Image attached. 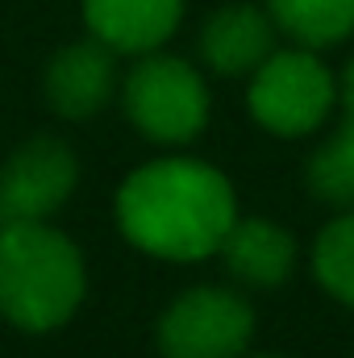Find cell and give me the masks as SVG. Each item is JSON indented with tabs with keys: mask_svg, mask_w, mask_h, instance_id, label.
I'll use <instances>...</instances> for the list:
<instances>
[{
	"mask_svg": "<svg viewBox=\"0 0 354 358\" xmlns=\"http://www.w3.org/2000/svg\"><path fill=\"white\" fill-rule=\"evenodd\" d=\"M279 46V25L263 4H221L200 25V59L217 76H250Z\"/></svg>",
	"mask_w": 354,
	"mask_h": 358,
	"instance_id": "obj_8",
	"label": "cell"
},
{
	"mask_svg": "<svg viewBox=\"0 0 354 358\" xmlns=\"http://www.w3.org/2000/svg\"><path fill=\"white\" fill-rule=\"evenodd\" d=\"M267 358H275V355H267Z\"/></svg>",
	"mask_w": 354,
	"mask_h": 358,
	"instance_id": "obj_15",
	"label": "cell"
},
{
	"mask_svg": "<svg viewBox=\"0 0 354 358\" xmlns=\"http://www.w3.org/2000/svg\"><path fill=\"white\" fill-rule=\"evenodd\" d=\"M113 55H117V50L104 46V42L92 38V34L80 38V42H67L63 50H55L42 88H46L50 108H55L63 121H88V117H96V113L113 100V92L121 84Z\"/></svg>",
	"mask_w": 354,
	"mask_h": 358,
	"instance_id": "obj_7",
	"label": "cell"
},
{
	"mask_svg": "<svg viewBox=\"0 0 354 358\" xmlns=\"http://www.w3.org/2000/svg\"><path fill=\"white\" fill-rule=\"evenodd\" d=\"M121 108L142 138L159 146H183L204 134L213 96L187 59L150 50L138 55L134 71L121 80Z\"/></svg>",
	"mask_w": 354,
	"mask_h": 358,
	"instance_id": "obj_4",
	"label": "cell"
},
{
	"mask_svg": "<svg viewBox=\"0 0 354 358\" xmlns=\"http://www.w3.org/2000/svg\"><path fill=\"white\" fill-rule=\"evenodd\" d=\"M80 183V159L67 142L38 134L0 163V229L17 221H50Z\"/></svg>",
	"mask_w": 354,
	"mask_h": 358,
	"instance_id": "obj_6",
	"label": "cell"
},
{
	"mask_svg": "<svg viewBox=\"0 0 354 358\" xmlns=\"http://www.w3.org/2000/svg\"><path fill=\"white\" fill-rule=\"evenodd\" d=\"M338 104V80L313 46H275L250 71L246 108L255 125L275 138H309L330 121Z\"/></svg>",
	"mask_w": 354,
	"mask_h": 358,
	"instance_id": "obj_3",
	"label": "cell"
},
{
	"mask_svg": "<svg viewBox=\"0 0 354 358\" xmlns=\"http://www.w3.org/2000/svg\"><path fill=\"white\" fill-rule=\"evenodd\" d=\"M309 192L330 208H354V121H342L304 163Z\"/></svg>",
	"mask_w": 354,
	"mask_h": 358,
	"instance_id": "obj_12",
	"label": "cell"
},
{
	"mask_svg": "<svg viewBox=\"0 0 354 358\" xmlns=\"http://www.w3.org/2000/svg\"><path fill=\"white\" fill-rule=\"evenodd\" d=\"M313 275L338 304L354 308V208L338 213L317 234V242H313Z\"/></svg>",
	"mask_w": 354,
	"mask_h": 358,
	"instance_id": "obj_13",
	"label": "cell"
},
{
	"mask_svg": "<svg viewBox=\"0 0 354 358\" xmlns=\"http://www.w3.org/2000/svg\"><path fill=\"white\" fill-rule=\"evenodd\" d=\"M217 255L242 287H267L271 292V287H283L292 279L300 246L283 225H275L267 217H238Z\"/></svg>",
	"mask_w": 354,
	"mask_h": 358,
	"instance_id": "obj_9",
	"label": "cell"
},
{
	"mask_svg": "<svg viewBox=\"0 0 354 358\" xmlns=\"http://www.w3.org/2000/svg\"><path fill=\"white\" fill-rule=\"evenodd\" d=\"M183 0H84L88 34L117 55H150L179 29Z\"/></svg>",
	"mask_w": 354,
	"mask_h": 358,
	"instance_id": "obj_10",
	"label": "cell"
},
{
	"mask_svg": "<svg viewBox=\"0 0 354 358\" xmlns=\"http://www.w3.org/2000/svg\"><path fill=\"white\" fill-rule=\"evenodd\" d=\"M117 225L129 246L163 263H200L221 250L238 221L234 183L204 159L163 155L117 187Z\"/></svg>",
	"mask_w": 354,
	"mask_h": 358,
	"instance_id": "obj_1",
	"label": "cell"
},
{
	"mask_svg": "<svg viewBox=\"0 0 354 358\" xmlns=\"http://www.w3.org/2000/svg\"><path fill=\"white\" fill-rule=\"evenodd\" d=\"M88 292L80 246L50 221L0 229V317L25 334H50L76 317Z\"/></svg>",
	"mask_w": 354,
	"mask_h": 358,
	"instance_id": "obj_2",
	"label": "cell"
},
{
	"mask_svg": "<svg viewBox=\"0 0 354 358\" xmlns=\"http://www.w3.org/2000/svg\"><path fill=\"white\" fill-rule=\"evenodd\" d=\"M155 342L163 358H246L255 342V308L234 287H187L163 308Z\"/></svg>",
	"mask_w": 354,
	"mask_h": 358,
	"instance_id": "obj_5",
	"label": "cell"
},
{
	"mask_svg": "<svg viewBox=\"0 0 354 358\" xmlns=\"http://www.w3.org/2000/svg\"><path fill=\"white\" fill-rule=\"evenodd\" d=\"M338 100H342V108H346V121H354V59L346 63V71H342V80H338Z\"/></svg>",
	"mask_w": 354,
	"mask_h": 358,
	"instance_id": "obj_14",
	"label": "cell"
},
{
	"mask_svg": "<svg viewBox=\"0 0 354 358\" xmlns=\"http://www.w3.org/2000/svg\"><path fill=\"white\" fill-rule=\"evenodd\" d=\"M279 34L296 46H338L354 34V0H267Z\"/></svg>",
	"mask_w": 354,
	"mask_h": 358,
	"instance_id": "obj_11",
	"label": "cell"
}]
</instances>
